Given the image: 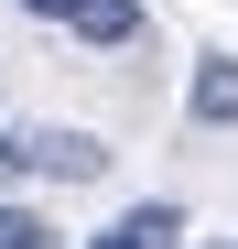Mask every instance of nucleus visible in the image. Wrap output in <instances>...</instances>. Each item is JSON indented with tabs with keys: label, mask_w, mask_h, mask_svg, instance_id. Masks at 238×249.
<instances>
[{
	"label": "nucleus",
	"mask_w": 238,
	"mask_h": 249,
	"mask_svg": "<svg viewBox=\"0 0 238 249\" xmlns=\"http://www.w3.org/2000/svg\"><path fill=\"white\" fill-rule=\"evenodd\" d=\"M119 238H130V249H184V206L152 195V206H130V217H119Z\"/></svg>",
	"instance_id": "nucleus-4"
},
{
	"label": "nucleus",
	"mask_w": 238,
	"mask_h": 249,
	"mask_svg": "<svg viewBox=\"0 0 238 249\" xmlns=\"http://www.w3.org/2000/svg\"><path fill=\"white\" fill-rule=\"evenodd\" d=\"M33 141V174H54V184H98L108 174V141L98 130H22Z\"/></svg>",
	"instance_id": "nucleus-1"
},
{
	"label": "nucleus",
	"mask_w": 238,
	"mask_h": 249,
	"mask_svg": "<svg viewBox=\"0 0 238 249\" xmlns=\"http://www.w3.org/2000/svg\"><path fill=\"white\" fill-rule=\"evenodd\" d=\"M22 174H33V141H22V130H0V184H22Z\"/></svg>",
	"instance_id": "nucleus-6"
},
{
	"label": "nucleus",
	"mask_w": 238,
	"mask_h": 249,
	"mask_svg": "<svg viewBox=\"0 0 238 249\" xmlns=\"http://www.w3.org/2000/svg\"><path fill=\"white\" fill-rule=\"evenodd\" d=\"M65 33H76V44H98V54H119V44H141V0H76Z\"/></svg>",
	"instance_id": "nucleus-3"
},
{
	"label": "nucleus",
	"mask_w": 238,
	"mask_h": 249,
	"mask_svg": "<svg viewBox=\"0 0 238 249\" xmlns=\"http://www.w3.org/2000/svg\"><path fill=\"white\" fill-rule=\"evenodd\" d=\"M0 249H54V228L33 217V206H0Z\"/></svg>",
	"instance_id": "nucleus-5"
},
{
	"label": "nucleus",
	"mask_w": 238,
	"mask_h": 249,
	"mask_svg": "<svg viewBox=\"0 0 238 249\" xmlns=\"http://www.w3.org/2000/svg\"><path fill=\"white\" fill-rule=\"evenodd\" d=\"M22 11H33V22H65V11H76V0H22Z\"/></svg>",
	"instance_id": "nucleus-7"
},
{
	"label": "nucleus",
	"mask_w": 238,
	"mask_h": 249,
	"mask_svg": "<svg viewBox=\"0 0 238 249\" xmlns=\"http://www.w3.org/2000/svg\"><path fill=\"white\" fill-rule=\"evenodd\" d=\"M87 249H130V238H119V228H108V238H87Z\"/></svg>",
	"instance_id": "nucleus-8"
},
{
	"label": "nucleus",
	"mask_w": 238,
	"mask_h": 249,
	"mask_svg": "<svg viewBox=\"0 0 238 249\" xmlns=\"http://www.w3.org/2000/svg\"><path fill=\"white\" fill-rule=\"evenodd\" d=\"M184 108H195V130H238V54H195Z\"/></svg>",
	"instance_id": "nucleus-2"
},
{
	"label": "nucleus",
	"mask_w": 238,
	"mask_h": 249,
	"mask_svg": "<svg viewBox=\"0 0 238 249\" xmlns=\"http://www.w3.org/2000/svg\"><path fill=\"white\" fill-rule=\"evenodd\" d=\"M206 249H238V238H206Z\"/></svg>",
	"instance_id": "nucleus-9"
}]
</instances>
